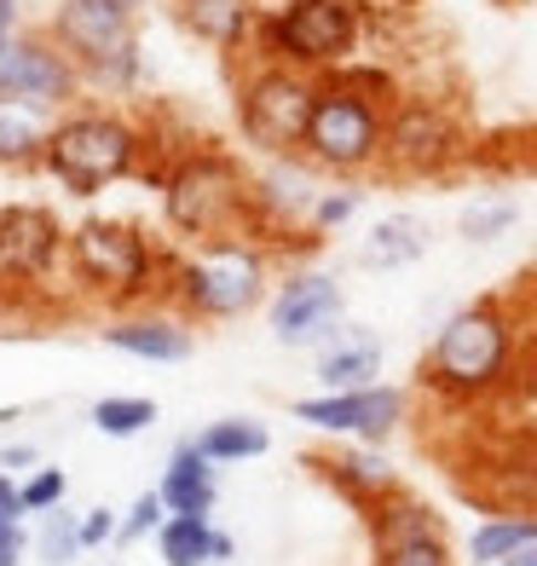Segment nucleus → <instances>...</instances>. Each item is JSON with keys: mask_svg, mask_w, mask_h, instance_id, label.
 <instances>
[{"mask_svg": "<svg viewBox=\"0 0 537 566\" xmlns=\"http://www.w3.org/2000/svg\"><path fill=\"white\" fill-rule=\"evenodd\" d=\"M520 358H526L520 313L503 295H480L440 318L433 342L422 347L417 381L440 405H485L520 376Z\"/></svg>", "mask_w": 537, "mask_h": 566, "instance_id": "f257e3e1", "label": "nucleus"}, {"mask_svg": "<svg viewBox=\"0 0 537 566\" xmlns=\"http://www.w3.org/2000/svg\"><path fill=\"white\" fill-rule=\"evenodd\" d=\"M157 150H173V145H162L134 111L110 105V98H82V105L59 111L53 127H46L41 174L53 179L59 191L87 202L98 191L122 186V179H139V168L157 157Z\"/></svg>", "mask_w": 537, "mask_h": 566, "instance_id": "f03ea898", "label": "nucleus"}, {"mask_svg": "<svg viewBox=\"0 0 537 566\" xmlns=\"http://www.w3.org/2000/svg\"><path fill=\"white\" fill-rule=\"evenodd\" d=\"M139 179L162 197V220L168 231L186 243H209V238H232L249 226V163L225 145H173L157 150Z\"/></svg>", "mask_w": 537, "mask_h": 566, "instance_id": "7ed1b4c3", "label": "nucleus"}, {"mask_svg": "<svg viewBox=\"0 0 537 566\" xmlns=\"http://www.w3.org/2000/svg\"><path fill=\"white\" fill-rule=\"evenodd\" d=\"M168 261H173V243L150 238L139 220H122V214H87L82 226H70V243H64L70 290L105 306V313L162 306Z\"/></svg>", "mask_w": 537, "mask_h": 566, "instance_id": "20e7f679", "label": "nucleus"}, {"mask_svg": "<svg viewBox=\"0 0 537 566\" xmlns=\"http://www.w3.org/2000/svg\"><path fill=\"white\" fill-rule=\"evenodd\" d=\"M272 277L277 261L266 243L243 238H209V243H173V261H168V283H162V306L179 313L191 329L197 324H238L249 313H261L266 295H272Z\"/></svg>", "mask_w": 537, "mask_h": 566, "instance_id": "39448f33", "label": "nucleus"}, {"mask_svg": "<svg viewBox=\"0 0 537 566\" xmlns=\"http://www.w3.org/2000/svg\"><path fill=\"white\" fill-rule=\"evenodd\" d=\"M365 30H370L365 0H272L254 23L249 59L289 64L301 75H329L358 59Z\"/></svg>", "mask_w": 537, "mask_h": 566, "instance_id": "423d86ee", "label": "nucleus"}, {"mask_svg": "<svg viewBox=\"0 0 537 566\" xmlns=\"http://www.w3.org/2000/svg\"><path fill=\"white\" fill-rule=\"evenodd\" d=\"M381 127H388V105L329 70L313 87V111H306V127H301V157L324 179H365L381 168Z\"/></svg>", "mask_w": 537, "mask_h": 566, "instance_id": "0eeeda50", "label": "nucleus"}, {"mask_svg": "<svg viewBox=\"0 0 537 566\" xmlns=\"http://www.w3.org/2000/svg\"><path fill=\"white\" fill-rule=\"evenodd\" d=\"M474 150V134L463 111L451 98L433 93H399L388 105V127H381V174L393 179H445L463 168Z\"/></svg>", "mask_w": 537, "mask_h": 566, "instance_id": "6e6552de", "label": "nucleus"}, {"mask_svg": "<svg viewBox=\"0 0 537 566\" xmlns=\"http://www.w3.org/2000/svg\"><path fill=\"white\" fill-rule=\"evenodd\" d=\"M313 87L318 75H301L289 64H266L249 59L238 87H232V127L254 157H289L301 150V127L313 111Z\"/></svg>", "mask_w": 537, "mask_h": 566, "instance_id": "1a4fd4ad", "label": "nucleus"}, {"mask_svg": "<svg viewBox=\"0 0 537 566\" xmlns=\"http://www.w3.org/2000/svg\"><path fill=\"white\" fill-rule=\"evenodd\" d=\"M347 318V290L336 272L324 266H284L272 277V295H266V324H272V342L289 347V353H318L336 324Z\"/></svg>", "mask_w": 537, "mask_h": 566, "instance_id": "9d476101", "label": "nucleus"}, {"mask_svg": "<svg viewBox=\"0 0 537 566\" xmlns=\"http://www.w3.org/2000/svg\"><path fill=\"white\" fill-rule=\"evenodd\" d=\"M289 417L318 428V433H336V440L352 446H388L393 433L411 422V394L399 381H370V388H341V394H306L289 405Z\"/></svg>", "mask_w": 537, "mask_h": 566, "instance_id": "9b49d317", "label": "nucleus"}, {"mask_svg": "<svg viewBox=\"0 0 537 566\" xmlns=\"http://www.w3.org/2000/svg\"><path fill=\"white\" fill-rule=\"evenodd\" d=\"M0 98H18V105L30 111H46L59 116L70 105H82L87 98V82H82V64H75L53 35H12L0 46Z\"/></svg>", "mask_w": 537, "mask_h": 566, "instance_id": "f8f14e48", "label": "nucleus"}, {"mask_svg": "<svg viewBox=\"0 0 537 566\" xmlns=\"http://www.w3.org/2000/svg\"><path fill=\"white\" fill-rule=\"evenodd\" d=\"M70 226L46 202H7L0 209V283L7 290H41L64 272Z\"/></svg>", "mask_w": 537, "mask_h": 566, "instance_id": "ddd939ff", "label": "nucleus"}, {"mask_svg": "<svg viewBox=\"0 0 537 566\" xmlns=\"http://www.w3.org/2000/svg\"><path fill=\"white\" fill-rule=\"evenodd\" d=\"M134 23H139V12L122 7V0H59L53 18H46V35H53L75 64H93L98 53H110L116 41L139 35Z\"/></svg>", "mask_w": 537, "mask_h": 566, "instance_id": "4468645a", "label": "nucleus"}, {"mask_svg": "<svg viewBox=\"0 0 537 566\" xmlns=\"http://www.w3.org/2000/svg\"><path fill=\"white\" fill-rule=\"evenodd\" d=\"M105 347L127 353V358H145V365H179V358H191L197 347V329L168 313V306H127V313H110L105 318Z\"/></svg>", "mask_w": 537, "mask_h": 566, "instance_id": "2eb2a0df", "label": "nucleus"}, {"mask_svg": "<svg viewBox=\"0 0 537 566\" xmlns=\"http://www.w3.org/2000/svg\"><path fill=\"white\" fill-rule=\"evenodd\" d=\"M381 370H388V347H381V336H376V329H365V324H347V318L336 324V336L313 353L318 394L370 388V381H381Z\"/></svg>", "mask_w": 537, "mask_h": 566, "instance_id": "dca6fc26", "label": "nucleus"}, {"mask_svg": "<svg viewBox=\"0 0 537 566\" xmlns=\"http://www.w3.org/2000/svg\"><path fill=\"white\" fill-rule=\"evenodd\" d=\"M173 23L197 46L220 59H243L254 46V23H261V0H173Z\"/></svg>", "mask_w": 537, "mask_h": 566, "instance_id": "f3484780", "label": "nucleus"}, {"mask_svg": "<svg viewBox=\"0 0 537 566\" xmlns=\"http://www.w3.org/2000/svg\"><path fill=\"white\" fill-rule=\"evenodd\" d=\"M318 474L336 485V492H341L358 514L399 492V469L388 462V451H381V446H352V440H347V446H336L329 457H318Z\"/></svg>", "mask_w": 537, "mask_h": 566, "instance_id": "a211bd4d", "label": "nucleus"}, {"mask_svg": "<svg viewBox=\"0 0 537 566\" xmlns=\"http://www.w3.org/2000/svg\"><path fill=\"white\" fill-rule=\"evenodd\" d=\"M157 497L168 514H209L214 521V503H220V469L197 451V440H179L162 462V480H157Z\"/></svg>", "mask_w": 537, "mask_h": 566, "instance_id": "6ab92c4d", "label": "nucleus"}, {"mask_svg": "<svg viewBox=\"0 0 537 566\" xmlns=\"http://www.w3.org/2000/svg\"><path fill=\"white\" fill-rule=\"evenodd\" d=\"M428 249H433V226L422 214H411V209H393V214H381L365 231V243H358V266H365V272H404V266H417Z\"/></svg>", "mask_w": 537, "mask_h": 566, "instance_id": "aec40b11", "label": "nucleus"}, {"mask_svg": "<svg viewBox=\"0 0 537 566\" xmlns=\"http://www.w3.org/2000/svg\"><path fill=\"white\" fill-rule=\"evenodd\" d=\"M150 544H157L162 566H225V560H238V537L220 532L209 514H168Z\"/></svg>", "mask_w": 537, "mask_h": 566, "instance_id": "412c9836", "label": "nucleus"}, {"mask_svg": "<svg viewBox=\"0 0 537 566\" xmlns=\"http://www.w3.org/2000/svg\"><path fill=\"white\" fill-rule=\"evenodd\" d=\"M537 544V514L531 509H503V514H485V521L468 532V560L474 566H503L508 555H520Z\"/></svg>", "mask_w": 537, "mask_h": 566, "instance_id": "4be33fe9", "label": "nucleus"}, {"mask_svg": "<svg viewBox=\"0 0 537 566\" xmlns=\"http://www.w3.org/2000/svg\"><path fill=\"white\" fill-rule=\"evenodd\" d=\"M191 440H197V451L209 457L214 469H232V462H254V457L272 451V428L254 422V417H220L202 433H191Z\"/></svg>", "mask_w": 537, "mask_h": 566, "instance_id": "5701e85b", "label": "nucleus"}, {"mask_svg": "<svg viewBox=\"0 0 537 566\" xmlns=\"http://www.w3.org/2000/svg\"><path fill=\"white\" fill-rule=\"evenodd\" d=\"M145 75H150V64H145L139 35H127V41L110 46V53H98L93 64H82V82H87V93H98V98H134V93L145 87Z\"/></svg>", "mask_w": 537, "mask_h": 566, "instance_id": "b1692460", "label": "nucleus"}, {"mask_svg": "<svg viewBox=\"0 0 537 566\" xmlns=\"http://www.w3.org/2000/svg\"><path fill=\"white\" fill-rule=\"evenodd\" d=\"M53 116L30 111L18 98H0V168H41V145Z\"/></svg>", "mask_w": 537, "mask_h": 566, "instance_id": "393cba45", "label": "nucleus"}, {"mask_svg": "<svg viewBox=\"0 0 537 566\" xmlns=\"http://www.w3.org/2000/svg\"><path fill=\"white\" fill-rule=\"evenodd\" d=\"M515 226H520V197L480 191L474 202H463V214H456V238H463L468 249H492V243H503Z\"/></svg>", "mask_w": 537, "mask_h": 566, "instance_id": "a878e982", "label": "nucleus"}, {"mask_svg": "<svg viewBox=\"0 0 537 566\" xmlns=\"http://www.w3.org/2000/svg\"><path fill=\"white\" fill-rule=\"evenodd\" d=\"M87 422L105 433V440H139V433L157 428V399L145 394H105L87 405Z\"/></svg>", "mask_w": 537, "mask_h": 566, "instance_id": "bb28decb", "label": "nucleus"}, {"mask_svg": "<svg viewBox=\"0 0 537 566\" xmlns=\"http://www.w3.org/2000/svg\"><path fill=\"white\" fill-rule=\"evenodd\" d=\"M358 214H365V191H358L352 179H336V186H324V191L313 197L306 231H313V238H336V231H347Z\"/></svg>", "mask_w": 537, "mask_h": 566, "instance_id": "cd10ccee", "label": "nucleus"}, {"mask_svg": "<svg viewBox=\"0 0 537 566\" xmlns=\"http://www.w3.org/2000/svg\"><path fill=\"white\" fill-rule=\"evenodd\" d=\"M82 514H70L64 503L53 514H41V532L30 537V555H41V566H70L82 560V532H75Z\"/></svg>", "mask_w": 537, "mask_h": 566, "instance_id": "c85d7f7f", "label": "nucleus"}, {"mask_svg": "<svg viewBox=\"0 0 537 566\" xmlns=\"http://www.w3.org/2000/svg\"><path fill=\"white\" fill-rule=\"evenodd\" d=\"M18 497H23V521H41V514H53L64 497H70V474L64 469H53V462H41V469H30L18 480Z\"/></svg>", "mask_w": 537, "mask_h": 566, "instance_id": "c756f323", "label": "nucleus"}, {"mask_svg": "<svg viewBox=\"0 0 537 566\" xmlns=\"http://www.w3.org/2000/svg\"><path fill=\"white\" fill-rule=\"evenodd\" d=\"M370 555H376L370 566H456L451 537H445V532L411 537V544H388V549H370Z\"/></svg>", "mask_w": 537, "mask_h": 566, "instance_id": "7c9ffc66", "label": "nucleus"}, {"mask_svg": "<svg viewBox=\"0 0 537 566\" xmlns=\"http://www.w3.org/2000/svg\"><path fill=\"white\" fill-rule=\"evenodd\" d=\"M162 521H168L162 497H157V492H139L134 509H116V544H122V549H134V544H145V537H157Z\"/></svg>", "mask_w": 537, "mask_h": 566, "instance_id": "2f4dec72", "label": "nucleus"}, {"mask_svg": "<svg viewBox=\"0 0 537 566\" xmlns=\"http://www.w3.org/2000/svg\"><path fill=\"white\" fill-rule=\"evenodd\" d=\"M75 532H82V555L87 549H110L116 544V509H87L82 521H75Z\"/></svg>", "mask_w": 537, "mask_h": 566, "instance_id": "473e14b6", "label": "nucleus"}, {"mask_svg": "<svg viewBox=\"0 0 537 566\" xmlns=\"http://www.w3.org/2000/svg\"><path fill=\"white\" fill-rule=\"evenodd\" d=\"M23 560H30V532H23V521L0 526V566H23Z\"/></svg>", "mask_w": 537, "mask_h": 566, "instance_id": "72a5a7b5", "label": "nucleus"}, {"mask_svg": "<svg viewBox=\"0 0 537 566\" xmlns=\"http://www.w3.org/2000/svg\"><path fill=\"white\" fill-rule=\"evenodd\" d=\"M23 521V497H18V474L0 469V526H18Z\"/></svg>", "mask_w": 537, "mask_h": 566, "instance_id": "f704fd0d", "label": "nucleus"}, {"mask_svg": "<svg viewBox=\"0 0 537 566\" xmlns=\"http://www.w3.org/2000/svg\"><path fill=\"white\" fill-rule=\"evenodd\" d=\"M0 469H7V474H30V469H41V451L35 446H0Z\"/></svg>", "mask_w": 537, "mask_h": 566, "instance_id": "c9c22d12", "label": "nucleus"}, {"mask_svg": "<svg viewBox=\"0 0 537 566\" xmlns=\"http://www.w3.org/2000/svg\"><path fill=\"white\" fill-rule=\"evenodd\" d=\"M18 18H23L18 0H0V46H7V41L18 35Z\"/></svg>", "mask_w": 537, "mask_h": 566, "instance_id": "e433bc0d", "label": "nucleus"}, {"mask_svg": "<svg viewBox=\"0 0 537 566\" xmlns=\"http://www.w3.org/2000/svg\"><path fill=\"white\" fill-rule=\"evenodd\" d=\"M503 566H537V544H531V549H520V555H508Z\"/></svg>", "mask_w": 537, "mask_h": 566, "instance_id": "4c0bfd02", "label": "nucleus"}, {"mask_svg": "<svg viewBox=\"0 0 537 566\" xmlns=\"http://www.w3.org/2000/svg\"><path fill=\"white\" fill-rule=\"evenodd\" d=\"M122 7H134V12H139V7H150V0H122Z\"/></svg>", "mask_w": 537, "mask_h": 566, "instance_id": "58836bf2", "label": "nucleus"}]
</instances>
